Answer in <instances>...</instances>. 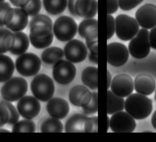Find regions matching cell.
<instances>
[{
    "instance_id": "27",
    "label": "cell",
    "mask_w": 156,
    "mask_h": 142,
    "mask_svg": "<svg viewBox=\"0 0 156 142\" xmlns=\"http://www.w3.org/2000/svg\"><path fill=\"white\" fill-rule=\"evenodd\" d=\"M15 43V35L10 30L0 28V54L9 51Z\"/></svg>"
},
{
    "instance_id": "40",
    "label": "cell",
    "mask_w": 156,
    "mask_h": 142,
    "mask_svg": "<svg viewBox=\"0 0 156 142\" xmlns=\"http://www.w3.org/2000/svg\"><path fill=\"white\" fill-rule=\"evenodd\" d=\"M107 39L109 40L113 37L115 32V21L114 17L110 14H107Z\"/></svg>"
},
{
    "instance_id": "39",
    "label": "cell",
    "mask_w": 156,
    "mask_h": 142,
    "mask_svg": "<svg viewBox=\"0 0 156 142\" xmlns=\"http://www.w3.org/2000/svg\"><path fill=\"white\" fill-rule=\"evenodd\" d=\"M9 118V110L6 105L0 99V127L7 124Z\"/></svg>"
},
{
    "instance_id": "36",
    "label": "cell",
    "mask_w": 156,
    "mask_h": 142,
    "mask_svg": "<svg viewBox=\"0 0 156 142\" xmlns=\"http://www.w3.org/2000/svg\"><path fill=\"white\" fill-rule=\"evenodd\" d=\"M84 131L87 133L98 132V118L97 116L87 118L84 124Z\"/></svg>"
},
{
    "instance_id": "15",
    "label": "cell",
    "mask_w": 156,
    "mask_h": 142,
    "mask_svg": "<svg viewBox=\"0 0 156 142\" xmlns=\"http://www.w3.org/2000/svg\"><path fill=\"white\" fill-rule=\"evenodd\" d=\"M110 89L116 95L121 97H126L133 91V81L129 75L124 73L118 74L112 79Z\"/></svg>"
},
{
    "instance_id": "25",
    "label": "cell",
    "mask_w": 156,
    "mask_h": 142,
    "mask_svg": "<svg viewBox=\"0 0 156 142\" xmlns=\"http://www.w3.org/2000/svg\"><path fill=\"white\" fill-rule=\"evenodd\" d=\"M124 99L115 94L111 90L107 91V113L113 114L124 109Z\"/></svg>"
},
{
    "instance_id": "18",
    "label": "cell",
    "mask_w": 156,
    "mask_h": 142,
    "mask_svg": "<svg viewBox=\"0 0 156 142\" xmlns=\"http://www.w3.org/2000/svg\"><path fill=\"white\" fill-rule=\"evenodd\" d=\"M46 110L51 117L62 119L68 115L69 105L67 101L62 98H51L46 105Z\"/></svg>"
},
{
    "instance_id": "42",
    "label": "cell",
    "mask_w": 156,
    "mask_h": 142,
    "mask_svg": "<svg viewBox=\"0 0 156 142\" xmlns=\"http://www.w3.org/2000/svg\"><path fill=\"white\" fill-rule=\"evenodd\" d=\"M11 6L8 2H0V28L3 27V17L5 12L10 8Z\"/></svg>"
},
{
    "instance_id": "41",
    "label": "cell",
    "mask_w": 156,
    "mask_h": 142,
    "mask_svg": "<svg viewBox=\"0 0 156 142\" xmlns=\"http://www.w3.org/2000/svg\"><path fill=\"white\" fill-rule=\"evenodd\" d=\"M118 0H107V14H113L118 9Z\"/></svg>"
},
{
    "instance_id": "16",
    "label": "cell",
    "mask_w": 156,
    "mask_h": 142,
    "mask_svg": "<svg viewBox=\"0 0 156 142\" xmlns=\"http://www.w3.org/2000/svg\"><path fill=\"white\" fill-rule=\"evenodd\" d=\"M135 19L142 28L149 29L156 26V6L146 4L141 6L136 11Z\"/></svg>"
},
{
    "instance_id": "46",
    "label": "cell",
    "mask_w": 156,
    "mask_h": 142,
    "mask_svg": "<svg viewBox=\"0 0 156 142\" xmlns=\"http://www.w3.org/2000/svg\"><path fill=\"white\" fill-rule=\"evenodd\" d=\"M88 59L91 62L94 63L95 64H98V54L90 53L88 54Z\"/></svg>"
},
{
    "instance_id": "32",
    "label": "cell",
    "mask_w": 156,
    "mask_h": 142,
    "mask_svg": "<svg viewBox=\"0 0 156 142\" xmlns=\"http://www.w3.org/2000/svg\"><path fill=\"white\" fill-rule=\"evenodd\" d=\"M35 123L28 119L18 121L13 125L12 129V132H35Z\"/></svg>"
},
{
    "instance_id": "52",
    "label": "cell",
    "mask_w": 156,
    "mask_h": 142,
    "mask_svg": "<svg viewBox=\"0 0 156 142\" xmlns=\"http://www.w3.org/2000/svg\"><path fill=\"white\" fill-rule=\"evenodd\" d=\"M143 132H152V131H143Z\"/></svg>"
},
{
    "instance_id": "2",
    "label": "cell",
    "mask_w": 156,
    "mask_h": 142,
    "mask_svg": "<svg viewBox=\"0 0 156 142\" xmlns=\"http://www.w3.org/2000/svg\"><path fill=\"white\" fill-rule=\"evenodd\" d=\"M53 24H37L29 28V40L32 45L37 49L49 47L53 41Z\"/></svg>"
},
{
    "instance_id": "13",
    "label": "cell",
    "mask_w": 156,
    "mask_h": 142,
    "mask_svg": "<svg viewBox=\"0 0 156 142\" xmlns=\"http://www.w3.org/2000/svg\"><path fill=\"white\" fill-rule=\"evenodd\" d=\"M63 52L66 60L73 63H79L86 59L88 49L82 41L71 39L65 45Z\"/></svg>"
},
{
    "instance_id": "44",
    "label": "cell",
    "mask_w": 156,
    "mask_h": 142,
    "mask_svg": "<svg viewBox=\"0 0 156 142\" xmlns=\"http://www.w3.org/2000/svg\"><path fill=\"white\" fill-rule=\"evenodd\" d=\"M10 3L17 7L23 8L26 6L30 1V0H9Z\"/></svg>"
},
{
    "instance_id": "49",
    "label": "cell",
    "mask_w": 156,
    "mask_h": 142,
    "mask_svg": "<svg viewBox=\"0 0 156 142\" xmlns=\"http://www.w3.org/2000/svg\"><path fill=\"white\" fill-rule=\"evenodd\" d=\"M107 130L108 131V129H109V127H110V119H109V118H108V116H107Z\"/></svg>"
},
{
    "instance_id": "8",
    "label": "cell",
    "mask_w": 156,
    "mask_h": 142,
    "mask_svg": "<svg viewBox=\"0 0 156 142\" xmlns=\"http://www.w3.org/2000/svg\"><path fill=\"white\" fill-rule=\"evenodd\" d=\"M3 23L6 28L15 32L24 29L28 23V15L22 8H9L4 13Z\"/></svg>"
},
{
    "instance_id": "10",
    "label": "cell",
    "mask_w": 156,
    "mask_h": 142,
    "mask_svg": "<svg viewBox=\"0 0 156 142\" xmlns=\"http://www.w3.org/2000/svg\"><path fill=\"white\" fill-rule=\"evenodd\" d=\"M76 75V68L68 60H60L54 65L52 76L56 82L66 85L71 83Z\"/></svg>"
},
{
    "instance_id": "35",
    "label": "cell",
    "mask_w": 156,
    "mask_h": 142,
    "mask_svg": "<svg viewBox=\"0 0 156 142\" xmlns=\"http://www.w3.org/2000/svg\"><path fill=\"white\" fill-rule=\"evenodd\" d=\"M98 92H93L91 100L90 103L86 106L82 107V110L85 114H93L98 112Z\"/></svg>"
},
{
    "instance_id": "51",
    "label": "cell",
    "mask_w": 156,
    "mask_h": 142,
    "mask_svg": "<svg viewBox=\"0 0 156 142\" xmlns=\"http://www.w3.org/2000/svg\"><path fill=\"white\" fill-rule=\"evenodd\" d=\"M154 98H155V100L156 101V88H155V96H154Z\"/></svg>"
},
{
    "instance_id": "17",
    "label": "cell",
    "mask_w": 156,
    "mask_h": 142,
    "mask_svg": "<svg viewBox=\"0 0 156 142\" xmlns=\"http://www.w3.org/2000/svg\"><path fill=\"white\" fill-rule=\"evenodd\" d=\"M92 92L83 85H76L73 87L69 92V100L72 105L83 107L88 105L91 100Z\"/></svg>"
},
{
    "instance_id": "48",
    "label": "cell",
    "mask_w": 156,
    "mask_h": 142,
    "mask_svg": "<svg viewBox=\"0 0 156 142\" xmlns=\"http://www.w3.org/2000/svg\"><path fill=\"white\" fill-rule=\"evenodd\" d=\"M151 123L154 128L156 129V110L154 111V113L152 114V116L151 118Z\"/></svg>"
},
{
    "instance_id": "43",
    "label": "cell",
    "mask_w": 156,
    "mask_h": 142,
    "mask_svg": "<svg viewBox=\"0 0 156 142\" xmlns=\"http://www.w3.org/2000/svg\"><path fill=\"white\" fill-rule=\"evenodd\" d=\"M149 40L151 47L156 50V26L152 28L149 32Z\"/></svg>"
},
{
    "instance_id": "50",
    "label": "cell",
    "mask_w": 156,
    "mask_h": 142,
    "mask_svg": "<svg viewBox=\"0 0 156 142\" xmlns=\"http://www.w3.org/2000/svg\"><path fill=\"white\" fill-rule=\"evenodd\" d=\"M0 132H10L9 130L4 129H1L0 128Z\"/></svg>"
},
{
    "instance_id": "33",
    "label": "cell",
    "mask_w": 156,
    "mask_h": 142,
    "mask_svg": "<svg viewBox=\"0 0 156 142\" xmlns=\"http://www.w3.org/2000/svg\"><path fill=\"white\" fill-rule=\"evenodd\" d=\"M41 8V0H30L29 2L22 9L27 13L28 16L34 17L39 13Z\"/></svg>"
},
{
    "instance_id": "37",
    "label": "cell",
    "mask_w": 156,
    "mask_h": 142,
    "mask_svg": "<svg viewBox=\"0 0 156 142\" xmlns=\"http://www.w3.org/2000/svg\"><path fill=\"white\" fill-rule=\"evenodd\" d=\"M118 6L124 11L130 10L140 4L144 0H118Z\"/></svg>"
},
{
    "instance_id": "6",
    "label": "cell",
    "mask_w": 156,
    "mask_h": 142,
    "mask_svg": "<svg viewBox=\"0 0 156 142\" xmlns=\"http://www.w3.org/2000/svg\"><path fill=\"white\" fill-rule=\"evenodd\" d=\"M52 31L55 37L60 41L66 42L73 39L77 31V24L71 17L62 15L54 23Z\"/></svg>"
},
{
    "instance_id": "14",
    "label": "cell",
    "mask_w": 156,
    "mask_h": 142,
    "mask_svg": "<svg viewBox=\"0 0 156 142\" xmlns=\"http://www.w3.org/2000/svg\"><path fill=\"white\" fill-rule=\"evenodd\" d=\"M17 110L23 118L32 119L39 114L41 105L36 97L26 95L19 100L17 103Z\"/></svg>"
},
{
    "instance_id": "7",
    "label": "cell",
    "mask_w": 156,
    "mask_h": 142,
    "mask_svg": "<svg viewBox=\"0 0 156 142\" xmlns=\"http://www.w3.org/2000/svg\"><path fill=\"white\" fill-rule=\"evenodd\" d=\"M128 50L135 59H143L148 56L151 51L149 40V31L142 28L129 42Z\"/></svg>"
},
{
    "instance_id": "22",
    "label": "cell",
    "mask_w": 156,
    "mask_h": 142,
    "mask_svg": "<svg viewBox=\"0 0 156 142\" xmlns=\"http://www.w3.org/2000/svg\"><path fill=\"white\" fill-rule=\"evenodd\" d=\"M15 70V64L9 56L0 54V83L12 78Z\"/></svg>"
},
{
    "instance_id": "12",
    "label": "cell",
    "mask_w": 156,
    "mask_h": 142,
    "mask_svg": "<svg viewBox=\"0 0 156 142\" xmlns=\"http://www.w3.org/2000/svg\"><path fill=\"white\" fill-rule=\"evenodd\" d=\"M129 50L123 43L111 42L107 46V61L114 67L124 65L129 59Z\"/></svg>"
},
{
    "instance_id": "45",
    "label": "cell",
    "mask_w": 156,
    "mask_h": 142,
    "mask_svg": "<svg viewBox=\"0 0 156 142\" xmlns=\"http://www.w3.org/2000/svg\"><path fill=\"white\" fill-rule=\"evenodd\" d=\"M76 1L77 0H67V2H68L67 6L68 8V10H69V13L74 17H77L75 9H74L75 3H76Z\"/></svg>"
},
{
    "instance_id": "28",
    "label": "cell",
    "mask_w": 156,
    "mask_h": 142,
    "mask_svg": "<svg viewBox=\"0 0 156 142\" xmlns=\"http://www.w3.org/2000/svg\"><path fill=\"white\" fill-rule=\"evenodd\" d=\"M46 11L52 15H57L63 13L67 7V0H43Z\"/></svg>"
},
{
    "instance_id": "38",
    "label": "cell",
    "mask_w": 156,
    "mask_h": 142,
    "mask_svg": "<svg viewBox=\"0 0 156 142\" xmlns=\"http://www.w3.org/2000/svg\"><path fill=\"white\" fill-rule=\"evenodd\" d=\"M41 23L53 24L52 21L50 17H49L46 15L40 14V15H37L34 16V17L30 20V21L29 22V28L37 24H41Z\"/></svg>"
},
{
    "instance_id": "53",
    "label": "cell",
    "mask_w": 156,
    "mask_h": 142,
    "mask_svg": "<svg viewBox=\"0 0 156 142\" xmlns=\"http://www.w3.org/2000/svg\"><path fill=\"white\" fill-rule=\"evenodd\" d=\"M4 0H0V2H4Z\"/></svg>"
},
{
    "instance_id": "20",
    "label": "cell",
    "mask_w": 156,
    "mask_h": 142,
    "mask_svg": "<svg viewBox=\"0 0 156 142\" xmlns=\"http://www.w3.org/2000/svg\"><path fill=\"white\" fill-rule=\"evenodd\" d=\"M134 89L137 93L144 95H151L155 89V81L154 78L147 74H140L134 80Z\"/></svg>"
},
{
    "instance_id": "29",
    "label": "cell",
    "mask_w": 156,
    "mask_h": 142,
    "mask_svg": "<svg viewBox=\"0 0 156 142\" xmlns=\"http://www.w3.org/2000/svg\"><path fill=\"white\" fill-rule=\"evenodd\" d=\"M40 130L41 132H62L63 126L60 119L52 117L42 122Z\"/></svg>"
},
{
    "instance_id": "21",
    "label": "cell",
    "mask_w": 156,
    "mask_h": 142,
    "mask_svg": "<svg viewBox=\"0 0 156 142\" xmlns=\"http://www.w3.org/2000/svg\"><path fill=\"white\" fill-rule=\"evenodd\" d=\"M85 114L75 113L71 115L66 121L65 125L66 132H85L84 124L87 119Z\"/></svg>"
},
{
    "instance_id": "4",
    "label": "cell",
    "mask_w": 156,
    "mask_h": 142,
    "mask_svg": "<svg viewBox=\"0 0 156 142\" xmlns=\"http://www.w3.org/2000/svg\"><path fill=\"white\" fill-rule=\"evenodd\" d=\"M30 89L34 97L41 102L49 100L55 92L53 80L44 73L39 74L34 78L30 84Z\"/></svg>"
},
{
    "instance_id": "24",
    "label": "cell",
    "mask_w": 156,
    "mask_h": 142,
    "mask_svg": "<svg viewBox=\"0 0 156 142\" xmlns=\"http://www.w3.org/2000/svg\"><path fill=\"white\" fill-rule=\"evenodd\" d=\"M15 43L12 48L9 51L14 55H21L27 50L29 47V39L27 34L23 32H15Z\"/></svg>"
},
{
    "instance_id": "47",
    "label": "cell",
    "mask_w": 156,
    "mask_h": 142,
    "mask_svg": "<svg viewBox=\"0 0 156 142\" xmlns=\"http://www.w3.org/2000/svg\"><path fill=\"white\" fill-rule=\"evenodd\" d=\"M107 88L108 89L110 86V84H111V82H112V76H111V74H110V72L107 70Z\"/></svg>"
},
{
    "instance_id": "11",
    "label": "cell",
    "mask_w": 156,
    "mask_h": 142,
    "mask_svg": "<svg viewBox=\"0 0 156 142\" xmlns=\"http://www.w3.org/2000/svg\"><path fill=\"white\" fill-rule=\"evenodd\" d=\"M136 127L135 119L126 111H120L112 114L110 119V128L115 133H131Z\"/></svg>"
},
{
    "instance_id": "23",
    "label": "cell",
    "mask_w": 156,
    "mask_h": 142,
    "mask_svg": "<svg viewBox=\"0 0 156 142\" xmlns=\"http://www.w3.org/2000/svg\"><path fill=\"white\" fill-rule=\"evenodd\" d=\"M82 81L85 86L92 90L98 88V67L88 66L83 69L81 75Z\"/></svg>"
},
{
    "instance_id": "19",
    "label": "cell",
    "mask_w": 156,
    "mask_h": 142,
    "mask_svg": "<svg viewBox=\"0 0 156 142\" xmlns=\"http://www.w3.org/2000/svg\"><path fill=\"white\" fill-rule=\"evenodd\" d=\"M74 9L77 16L83 18H91L98 13V0H77Z\"/></svg>"
},
{
    "instance_id": "1",
    "label": "cell",
    "mask_w": 156,
    "mask_h": 142,
    "mask_svg": "<svg viewBox=\"0 0 156 142\" xmlns=\"http://www.w3.org/2000/svg\"><path fill=\"white\" fill-rule=\"evenodd\" d=\"M152 102L146 95L139 93L131 94L127 97L124 109L135 119H144L152 111Z\"/></svg>"
},
{
    "instance_id": "5",
    "label": "cell",
    "mask_w": 156,
    "mask_h": 142,
    "mask_svg": "<svg viewBox=\"0 0 156 142\" xmlns=\"http://www.w3.org/2000/svg\"><path fill=\"white\" fill-rule=\"evenodd\" d=\"M115 21L116 35L121 40H130L140 30V26L136 19L126 14L117 15Z\"/></svg>"
},
{
    "instance_id": "34",
    "label": "cell",
    "mask_w": 156,
    "mask_h": 142,
    "mask_svg": "<svg viewBox=\"0 0 156 142\" xmlns=\"http://www.w3.org/2000/svg\"><path fill=\"white\" fill-rule=\"evenodd\" d=\"M3 103L6 105L9 110V118L7 124L9 125H14L20 119V114L18 110L16 109L15 106L11 103V102H9L4 99H1Z\"/></svg>"
},
{
    "instance_id": "3",
    "label": "cell",
    "mask_w": 156,
    "mask_h": 142,
    "mask_svg": "<svg viewBox=\"0 0 156 142\" xmlns=\"http://www.w3.org/2000/svg\"><path fill=\"white\" fill-rule=\"evenodd\" d=\"M27 89V82L24 78L15 77L5 82L1 88V94L3 99L15 102L25 95Z\"/></svg>"
},
{
    "instance_id": "9",
    "label": "cell",
    "mask_w": 156,
    "mask_h": 142,
    "mask_svg": "<svg viewBox=\"0 0 156 142\" xmlns=\"http://www.w3.org/2000/svg\"><path fill=\"white\" fill-rule=\"evenodd\" d=\"M15 68L24 77H30L38 73L41 68V60L35 54L24 53L17 58Z\"/></svg>"
},
{
    "instance_id": "31",
    "label": "cell",
    "mask_w": 156,
    "mask_h": 142,
    "mask_svg": "<svg viewBox=\"0 0 156 142\" xmlns=\"http://www.w3.org/2000/svg\"><path fill=\"white\" fill-rule=\"evenodd\" d=\"M98 28V21L95 18H85L80 22L77 27L79 36L85 39L87 34L93 29Z\"/></svg>"
},
{
    "instance_id": "30",
    "label": "cell",
    "mask_w": 156,
    "mask_h": 142,
    "mask_svg": "<svg viewBox=\"0 0 156 142\" xmlns=\"http://www.w3.org/2000/svg\"><path fill=\"white\" fill-rule=\"evenodd\" d=\"M85 39V45L90 53L98 54V28L88 32Z\"/></svg>"
},
{
    "instance_id": "26",
    "label": "cell",
    "mask_w": 156,
    "mask_h": 142,
    "mask_svg": "<svg viewBox=\"0 0 156 142\" xmlns=\"http://www.w3.org/2000/svg\"><path fill=\"white\" fill-rule=\"evenodd\" d=\"M63 50L57 47H52L45 49L41 54V59L48 65H54L62 60L64 56Z\"/></svg>"
}]
</instances>
